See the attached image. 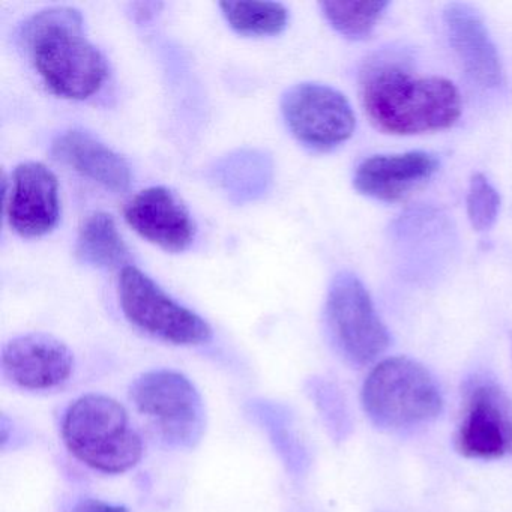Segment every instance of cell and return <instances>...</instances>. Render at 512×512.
<instances>
[{"label":"cell","mask_w":512,"mask_h":512,"mask_svg":"<svg viewBox=\"0 0 512 512\" xmlns=\"http://www.w3.org/2000/svg\"><path fill=\"white\" fill-rule=\"evenodd\" d=\"M362 106L374 125L395 136L446 130L461 115L460 92L439 76H421L394 58L365 65L359 80Z\"/></svg>","instance_id":"obj_1"},{"label":"cell","mask_w":512,"mask_h":512,"mask_svg":"<svg viewBox=\"0 0 512 512\" xmlns=\"http://www.w3.org/2000/svg\"><path fill=\"white\" fill-rule=\"evenodd\" d=\"M20 40L44 85L58 97L86 100L103 88L106 58L83 34L76 8L40 11L23 25Z\"/></svg>","instance_id":"obj_2"},{"label":"cell","mask_w":512,"mask_h":512,"mask_svg":"<svg viewBox=\"0 0 512 512\" xmlns=\"http://www.w3.org/2000/svg\"><path fill=\"white\" fill-rule=\"evenodd\" d=\"M61 431L68 451L97 472L121 475L142 460V437L127 409L107 395L77 398L65 412Z\"/></svg>","instance_id":"obj_3"},{"label":"cell","mask_w":512,"mask_h":512,"mask_svg":"<svg viewBox=\"0 0 512 512\" xmlns=\"http://www.w3.org/2000/svg\"><path fill=\"white\" fill-rule=\"evenodd\" d=\"M362 406L383 428L415 427L437 418L443 400L430 371L406 356L377 364L362 386Z\"/></svg>","instance_id":"obj_4"},{"label":"cell","mask_w":512,"mask_h":512,"mask_svg":"<svg viewBox=\"0 0 512 512\" xmlns=\"http://www.w3.org/2000/svg\"><path fill=\"white\" fill-rule=\"evenodd\" d=\"M130 400L145 416L164 443L191 449L202 440L206 428L202 395L188 377L178 371L154 370L137 377Z\"/></svg>","instance_id":"obj_5"},{"label":"cell","mask_w":512,"mask_h":512,"mask_svg":"<svg viewBox=\"0 0 512 512\" xmlns=\"http://www.w3.org/2000/svg\"><path fill=\"white\" fill-rule=\"evenodd\" d=\"M325 323L331 343L350 364H370L388 349V329L370 293L352 272H340L332 280L325 302Z\"/></svg>","instance_id":"obj_6"},{"label":"cell","mask_w":512,"mask_h":512,"mask_svg":"<svg viewBox=\"0 0 512 512\" xmlns=\"http://www.w3.org/2000/svg\"><path fill=\"white\" fill-rule=\"evenodd\" d=\"M119 301L131 325L175 346H200L212 338L205 319L170 298L136 266H125L119 277Z\"/></svg>","instance_id":"obj_7"},{"label":"cell","mask_w":512,"mask_h":512,"mask_svg":"<svg viewBox=\"0 0 512 512\" xmlns=\"http://www.w3.org/2000/svg\"><path fill=\"white\" fill-rule=\"evenodd\" d=\"M281 112L290 133L313 151L328 152L346 143L356 127L349 100L320 83H299L281 98Z\"/></svg>","instance_id":"obj_8"},{"label":"cell","mask_w":512,"mask_h":512,"mask_svg":"<svg viewBox=\"0 0 512 512\" xmlns=\"http://www.w3.org/2000/svg\"><path fill=\"white\" fill-rule=\"evenodd\" d=\"M4 202L8 221L23 238H41L59 221V184L55 173L41 163L20 164L4 179Z\"/></svg>","instance_id":"obj_9"},{"label":"cell","mask_w":512,"mask_h":512,"mask_svg":"<svg viewBox=\"0 0 512 512\" xmlns=\"http://www.w3.org/2000/svg\"><path fill=\"white\" fill-rule=\"evenodd\" d=\"M73 371V352L53 335H20L2 350V374L26 391L59 388L71 379Z\"/></svg>","instance_id":"obj_10"},{"label":"cell","mask_w":512,"mask_h":512,"mask_svg":"<svg viewBox=\"0 0 512 512\" xmlns=\"http://www.w3.org/2000/svg\"><path fill=\"white\" fill-rule=\"evenodd\" d=\"M511 443L512 419L505 395L493 383L473 386L467 395L455 448L467 458L493 460L505 455Z\"/></svg>","instance_id":"obj_11"},{"label":"cell","mask_w":512,"mask_h":512,"mask_svg":"<svg viewBox=\"0 0 512 512\" xmlns=\"http://www.w3.org/2000/svg\"><path fill=\"white\" fill-rule=\"evenodd\" d=\"M125 220L146 241L170 253H181L193 244L196 224L187 206L166 187L140 191L125 206Z\"/></svg>","instance_id":"obj_12"},{"label":"cell","mask_w":512,"mask_h":512,"mask_svg":"<svg viewBox=\"0 0 512 512\" xmlns=\"http://www.w3.org/2000/svg\"><path fill=\"white\" fill-rule=\"evenodd\" d=\"M443 25L467 76L484 88H497L503 79L502 62L481 14L472 5L454 2L443 10Z\"/></svg>","instance_id":"obj_13"},{"label":"cell","mask_w":512,"mask_h":512,"mask_svg":"<svg viewBox=\"0 0 512 512\" xmlns=\"http://www.w3.org/2000/svg\"><path fill=\"white\" fill-rule=\"evenodd\" d=\"M439 169L436 155L424 151L374 155L359 164L353 185L380 202H397L427 182Z\"/></svg>","instance_id":"obj_14"},{"label":"cell","mask_w":512,"mask_h":512,"mask_svg":"<svg viewBox=\"0 0 512 512\" xmlns=\"http://www.w3.org/2000/svg\"><path fill=\"white\" fill-rule=\"evenodd\" d=\"M52 154L56 160L113 193H125L133 181L127 161L86 131L59 134L53 140Z\"/></svg>","instance_id":"obj_15"},{"label":"cell","mask_w":512,"mask_h":512,"mask_svg":"<svg viewBox=\"0 0 512 512\" xmlns=\"http://www.w3.org/2000/svg\"><path fill=\"white\" fill-rule=\"evenodd\" d=\"M272 161L260 151H236L218 161L214 179L218 187L236 203L259 199L272 182Z\"/></svg>","instance_id":"obj_16"},{"label":"cell","mask_w":512,"mask_h":512,"mask_svg":"<svg viewBox=\"0 0 512 512\" xmlns=\"http://www.w3.org/2000/svg\"><path fill=\"white\" fill-rule=\"evenodd\" d=\"M76 256L92 268L113 269L128 260V248L112 215L94 212L83 220L77 236Z\"/></svg>","instance_id":"obj_17"},{"label":"cell","mask_w":512,"mask_h":512,"mask_svg":"<svg viewBox=\"0 0 512 512\" xmlns=\"http://www.w3.org/2000/svg\"><path fill=\"white\" fill-rule=\"evenodd\" d=\"M220 8L233 31L248 37L281 34L289 22L286 7L277 2H221Z\"/></svg>","instance_id":"obj_18"},{"label":"cell","mask_w":512,"mask_h":512,"mask_svg":"<svg viewBox=\"0 0 512 512\" xmlns=\"http://www.w3.org/2000/svg\"><path fill=\"white\" fill-rule=\"evenodd\" d=\"M389 2H323V16L329 25L350 40H364L376 28Z\"/></svg>","instance_id":"obj_19"},{"label":"cell","mask_w":512,"mask_h":512,"mask_svg":"<svg viewBox=\"0 0 512 512\" xmlns=\"http://www.w3.org/2000/svg\"><path fill=\"white\" fill-rule=\"evenodd\" d=\"M466 206L470 224L478 232L490 230L499 217V193L482 173H475L470 178Z\"/></svg>","instance_id":"obj_20"},{"label":"cell","mask_w":512,"mask_h":512,"mask_svg":"<svg viewBox=\"0 0 512 512\" xmlns=\"http://www.w3.org/2000/svg\"><path fill=\"white\" fill-rule=\"evenodd\" d=\"M73 512H130L125 506L112 505L100 499H83L76 503Z\"/></svg>","instance_id":"obj_21"}]
</instances>
